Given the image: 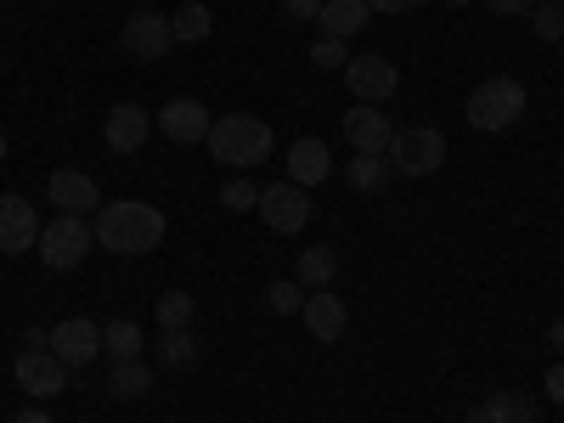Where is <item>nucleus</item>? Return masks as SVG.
Segmentation results:
<instances>
[{"label":"nucleus","instance_id":"nucleus-1","mask_svg":"<svg viewBox=\"0 0 564 423\" xmlns=\"http://www.w3.org/2000/svg\"><path fill=\"white\" fill-rule=\"evenodd\" d=\"M97 226V243L108 254H148L164 243V209L141 204V198H119V204H102V215L90 220Z\"/></svg>","mask_w":564,"mask_h":423},{"label":"nucleus","instance_id":"nucleus-2","mask_svg":"<svg viewBox=\"0 0 564 423\" xmlns=\"http://www.w3.org/2000/svg\"><path fill=\"white\" fill-rule=\"evenodd\" d=\"M209 153L226 170H254L271 159V124L254 113H226L209 124Z\"/></svg>","mask_w":564,"mask_h":423},{"label":"nucleus","instance_id":"nucleus-3","mask_svg":"<svg viewBox=\"0 0 564 423\" xmlns=\"http://www.w3.org/2000/svg\"><path fill=\"white\" fill-rule=\"evenodd\" d=\"M468 124L475 130H486V135H497V130H513L525 119V85L520 79H508V74H497V79H486V85H475L468 90Z\"/></svg>","mask_w":564,"mask_h":423},{"label":"nucleus","instance_id":"nucleus-4","mask_svg":"<svg viewBox=\"0 0 564 423\" xmlns=\"http://www.w3.org/2000/svg\"><path fill=\"white\" fill-rule=\"evenodd\" d=\"M40 260L52 271H74L90 249H97V226H90L85 215H57L52 226H40Z\"/></svg>","mask_w":564,"mask_h":423},{"label":"nucleus","instance_id":"nucleus-5","mask_svg":"<svg viewBox=\"0 0 564 423\" xmlns=\"http://www.w3.org/2000/svg\"><path fill=\"white\" fill-rule=\"evenodd\" d=\"M390 170L395 175H435L441 164H446V135L435 130V124H406V130H395V141H390Z\"/></svg>","mask_w":564,"mask_h":423},{"label":"nucleus","instance_id":"nucleus-6","mask_svg":"<svg viewBox=\"0 0 564 423\" xmlns=\"http://www.w3.org/2000/svg\"><path fill=\"white\" fill-rule=\"evenodd\" d=\"M119 45H124L135 63H159V57H170V45H175L170 18H159V12H130L124 29H119Z\"/></svg>","mask_w":564,"mask_h":423},{"label":"nucleus","instance_id":"nucleus-7","mask_svg":"<svg viewBox=\"0 0 564 423\" xmlns=\"http://www.w3.org/2000/svg\"><path fill=\"white\" fill-rule=\"evenodd\" d=\"M260 220L271 226V231H305V220H311V198H305V186H294V181H276V186H260Z\"/></svg>","mask_w":564,"mask_h":423},{"label":"nucleus","instance_id":"nucleus-8","mask_svg":"<svg viewBox=\"0 0 564 423\" xmlns=\"http://www.w3.org/2000/svg\"><path fill=\"white\" fill-rule=\"evenodd\" d=\"M345 85L356 90V102L379 108V102H390V97H395L401 74H395V63H390V57H350V63H345Z\"/></svg>","mask_w":564,"mask_h":423},{"label":"nucleus","instance_id":"nucleus-9","mask_svg":"<svg viewBox=\"0 0 564 423\" xmlns=\"http://www.w3.org/2000/svg\"><path fill=\"white\" fill-rule=\"evenodd\" d=\"M52 350H57V361H63L68 372H79V367L97 361V350H102V327H97V322H85V316H68V322L52 327Z\"/></svg>","mask_w":564,"mask_h":423},{"label":"nucleus","instance_id":"nucleus-10","mask_svg":"<svg viewBox=\"0 0 564 423\" xmlns=\"http://www.w3.org/2000/svg\"><path fill=\"white\" fill-rule=\"evenodd\" d=\"M12 372H18L23 395H63L68 390V367L57 361V350H23Z\"/></svg>","mask_w":564,"mask_h":423},{"label":"nucleus","instance_id":"nucleus-11","mask_svg":"<svg viewBox=\"0 0 564 423\" xmlns=\"http://www.w3.org/2000/svg\"><path fill=\"white\" fill-rule=\"evenodd\" d=\"M209 108L204 102H193V97H175V102H164L159 108V119H153V130H164L170 141H181V148H193V141H209Z\"/></svg>","mask_w":564,"mask_h":423},{"label":"nucleus","instance_id":"nucleus-12","mask_svg":"<svg viewBox=\"0 0 564 423\" xmlns=\"http://www.w3.org/2000/svg\"><path fill=\"white\" fill-rule=\"evenodd\" d=\"M300 316H305V327H311V339H316V345L345 339V327H350V311H345V300H339L334 289H311Z\"/></svg>","mask_w":564,"mask_h":423},{"label":"nucleus","instance_id":"nucleus-13","mask_svg":"<svg viewBox=\"0 0 564 423\" xmlns=\"http://www.w3.org/2000/svg\"><path fill=\"white\" fill-rule=\"evenodd\" d=\"M40 243V215L29 209V198L0 193V254H23Z\"/></svg>","mask_w":564,"mask_h":423},{"label":"nucleus","instance_id":"nucleus-14","mask_svg":"<svg viewBox=\"0 0 564 423\" xmlns=\"http://www.w3.org/2000/svg\"><path fill=\"white\" fill-rule=\"evenodd\" d=\"M345 135H350V148L356 153H390V141H395V124L384 119V108H367V102H356L350 113H345Z\"/></svg>","mask_w":564,"mask_h":423},{"label":"nucleus","instance_id":"nucleus-15","mask_svg":"<svg viewBox=\"0 0 564 423\" xmlns=\"http://www.w3.org/2000/svg\"><path fill=\"white\" fill-rule=\"evenodd\" d=\"M52 204H57V215H97L102 209V186L90 181L85 170H57L52 175Z\"/></svg>","mask_w":564,"mask_h":423},{"label":"nucleus","instance_id":"nucleus-16","mask_svg":"<svg viewBox=\"0 0 564 423\" xmlns=\"http://www.w3.org/2000/svg\"><path fill=\"white\" fill-rule=\"evenodd\" d=\"M148 130H153V119H148V108H135V102H119V108H108V119H102V141H108L113 153L148 148Z\"/></svg>","mask_w":564,"mask_h":423},{"label":"nucleus","instance_id":"nucleus-17","mask_svg":"<svg viewBox=\"0 0 564 423\" xmlns=\"http://www.w3.org/2000/svg\"><path fill=\"white\" fill-rule=\"evenodd\" d=\"M327 170H334V153H327L322 135H300L289 148V181L294 186H316V181H327Z\"/></svg>","mask_w":564,"mask_h":423},{"label":"nucleus","instance_id":"nucleus-18","mask_svg":"<svg viewBox=\"0 0 564 423\" xmlns=\"http://www.w3.org/2000/svg\"><path fill=\"white\" fill-rule=\"evenodd\" d=\"M367 18H372V7H367V0H322V12H316L322 34H334V40H350V34H361V29H367Z\"/></svg>","mask_w":564,"mask_h":423},{"label":"nucleus","instance_id":"nucleus-19","mask_svg":"<svg viewBox=\"0 0 564 423\" xmlns=\"http://www.w3.org/2000/svg\"><path fill=\"white\" fill-rule=\"evenodd\" d=\"M153 390V367L141 361V356H130V361H113L108 367V395L113 401H141Z\"/></svg>","mask_w":564,"mask_h":423},{"label":"nucleus","instance_id":"nucleus-20","mask_svg":"<svg viewBox=\"0 0 564 423\" xmlns=\"http://www.w3.org/2000/svg\"><path fill=\"white\" fill-rule=\"evenodd\" d=\"M170 34H175V45H204L215 34V12L204 0H181L175 18H170Z\"/></svg>","mask_w":564,"mask_h":423},{"label":"nucleus","instance_id":"nucleus-21","mask_svg":"<svg viewBox=\"0 0 564 423\" xmlns=\"http://www.w3.org/2000/svg\"><path fill=\"white\" fill-rule=\"evenodd\" d=\"M334 271H339L334 249H305V254H300L294 282H300V289H334Z\"/></svg>","mask_w":564,"mask_h":423},{"label":"nucleus","instance_id":"nucleus-22","mask_svg":"<svg viewBox=\"0 0 564 423\" xmlns=\"http://www.w3.org/2000/svg\"><path fill=\"white\" fill-rule=\"evenodd\" d=\"M193 294L186 289H170V294H159V305H153V316H159V327L164 334H175V327H193Z\"/></svg>","mask_w":564,"mask_h":423},{"label":"nucleus","instance_id":"nucleus-23","mask_svg":"<svg viewBox=\"0 0 564 423\" xmlns=\"http://www.w3.org/2000/svg\"><path fill=\"white\" fill-rule=\"evenodd\" d=\"M102 350H108L113 361L141 356V327H135V322H124V316H119V322H108V327H102Z\"/></svg>","mask_w":564,"mask_h":423},{"label":"nucleus","instance_id":"nucleus-24","mask_svg":"<svg viewBox=\"0 0 564 423\" xmlns=\"http://www.w3.org/2000/svg\"><path fill=\"white\" fill-rule=\"evenodd\" d=\"M345 181L356 186V193H379V186L390 181V164L379 153H356V164L345 170Z\"/></svg>","mask_w":564,"mask_h":423},{"label":"nucleus","instance_id":"nucleus-25","mask_svg":"<svg viewBox=\"0 0 564 423\" xmlns=\"http://www.w3.org/2000/svg\"><path fill=\"white\" fill-rule=\"evenodd\" d=\"M159 361H164V367H198L193 327H175V334H164V339H159Z\"/></svg>","mask_w":564,"mask_h":423},{"label":"nucleus","instance_id":"nucleus-26","mask_svg":"<svg viewBox=\"0 0 564 423\" xmlns=\"http://www.w3.org/2000/svg\"><path fill=\"white\" fill-rule=\"evenodd\" d=\"M486 417L491 423H536V401H525V395H491L486 401Z\"/></svg>","mask_w":564,"mask_h":423},{"label":"nucleus","instance_id":"nucleus-27","mask_svg":"<svg viewBox=\"0 0 564 423\" xmlns=\"http://www.w3.org/2000/svg\"><path fill=\"white\" fill-rule=\"evenodd\" d=\"M531 23H536V34H542L547 45H558V40H564V0H536Z\"/></svg>","mask_w":564,"mask_h":423},{"label":"nucleus","instance_id":"nucleus-28","mask_svg":"<svg viewBox=\"0 0 564 423\" xmlns=\"http://www.w3.org/2000/svg\"><path fill=\"white\" fill-rule=\"evenodd\" d=\"M265 300H271V311H276V316H294V311H305V289H300L294 276H276Z\"/></svg>","mask_w":564,"mask_h":423},{"label":"nucleus","instance_id":"nucleus-29","mask_svg":"<svg viewBox=\"0 0 564 423\" xmlns=\"http://www.w3.org/2000/svg\"><path fill=\"white\" fill-rule=\"evenodd\" d=\"M311 63H316V68H345V63H350V52H345V40H334V34H322V40L311 45Z\"/></svg>","mask_w":564,"mask_h":423},{"label":"nucleus","instance_id":"nucleus-30","mask_svg":"<svg viewBox=\"0 0 564 423\" xmlns=\"http://www.w3.org/2000/svg\"><path fill=\"white\" fill-rule=\"evenodd\" d=\"M220 204L243 215V209H254V204H260V186H249V181L238 175V181H226V186H220Z\"/></svg>","mask_w":564,"mask_h":423},{"label":"nucleus","instance_id":"nucleus-31","mask_svg":"<svg viewBox=\"0 0 564 423\" xmlns=\"http://www.w3.org/2000/svg\"><path fill=\"white\" fill-rule=\"evenodd\" d=\"M542 390L553 395V406H564V361H553V367H547V379H542Z\"/></svg>","mask_w":564,"mask_h":423},{"label":"nucleus","instance_id":"nucleus-32","mask_svg":"<svg viewBox=\"0 0 564 423\" xmlns=\"http://www.w3.org/2000/svg\"><path fill=\"white\" fill-rule=\"evenodd\" d=\"M486 7L502 18H520V12H536V0H486Z\"/></svg>","mask_w":564,"mask_h":423},{"label":"nucleus","instance_id":"nucleus-33","mask_svg":"<svg viewBox=\"0 0 564 423\" xmlns=\"http://www.w3.org/2000/svg\"><path fill=\"white\" fill-rule=\"evenodd\" d=\"M23 350H52V327H23Z\"/></svg>","mask_w":564,"mask_h":423},{"label":"nucleus","instance_id":"nucleus-34","mask_svg":"<svg viewBox=\"0 0 564 423\" xmlns=\"http://www.w3.org/2000/svg\"><path fill=\"white\" fill-rule=\"evenodd\" d=\"M282 12L305 23V18H316V12H322V0H282Z\"/></svg>","mask_w":564,"mask_h":423},{"label":"nucleus","instance_id":"nucleus-35","mask_svg":"<svg viewBox=\"0 0 564 423\" xmlns=\"http://www.w3.org/2000/svg\"><path fill=\"white\" fill-rule=\"evenodd\" d=\"M367 7H372V12H390V18H395V12H412V7H423V0H367Z\"/></svg>","mask_w":564,"mask_h":423},{"label":"nucleus","instance_id":"nucleus-36","mask_svg":"<svg viewBox=\"0 0 564 423\" xmlns=\"http://www.w3.org/2000/svg\"><path fill=\"white\" fill-rule=\"evenodd\" d=\"M18 423H52V412H45V406H23Z\"/></svg>","mask_w":564,"mask_h":423},{"label":"nucleus","instance_id":"nucleus-37","mask_svg":"<svg viewBox=\"0 0 564 423\" xmlns=\"http://www.w3.org/2000/svg\"><path fill=\"white\" fill-rule=\"evenodd\" d=\"M547 345H553V350H564V316H558V322L547 327Z\"/></svg>","mask_w":564,"mask_h":423},{"label":"nucleus","instance_id":"nucleus-38","mask_svg":"<svg viewBox=\"0 0 564 423\" xmlns=\"http://www.w3.org/2000/svg\"><path fill=\"white\" fill-rule=\"evenodd\" d=\"M0 159H7V130H0Z\"/></svg>","mask_w":564,"mask_h":423},{"label":"nucleus","instance_id":"nucleus-39","mask_svg":"<svg viewBox=\"0 0 564 423\" xmlns=\"http://www.w3.org/2000/svg\"><path fill=\"white\" fill-rule=\"evenodd\" d=\"M446 7H468V0H446Z\"/></svg>","mask_w":564,"mask_h":423},{"label":"nucleus","instance_id":"nucleus-40","mask_svg":"<svg viewBox=\"0 0 564 423\" xmlns=\"http://www.w3.org/2000/svg\"><path fill=\"white\" fill-rule=\"evenodd\" d=\"M0 7H7V0H0Z\"/></svg>","mask_w":564,"mask_h":423}]
</instances>
